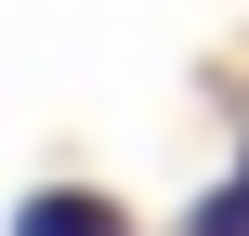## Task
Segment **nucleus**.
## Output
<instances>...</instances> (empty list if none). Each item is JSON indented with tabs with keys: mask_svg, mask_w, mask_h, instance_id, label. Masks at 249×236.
<instances>
[{
	"mask_svg": "<svg viewBox=\"0 0 249 236\" xmlns=\"http://www.w3.org/2000/svg\"><path fill=\"white\" fill-rule=\"evenodd\" d=\"M13 236H131V223H118L105 197H79V184H53V197H26V210H13Z\"/></svg>",
	"mask_w": 249,
	"mask_h": 236,
	"instance_id": "f257e3e1",
	"label": "nucleus"
},
{
	"mask_svg": "<svg viewBox=\"0 0 249 236\" xmlns=\"http://www.w3.org/2000/svg\"><path fill=\"white\" fill-rule=\"evenodd\" d=\"M184 236H249V158H236V184L197 197V223H184Z\"/></svg>",
	"mask_w": 249,
	"mask_h": 236,
	"instance_id": "f03ea898",
	"label": "nucleus"
}]
</instances>
